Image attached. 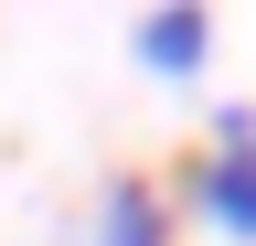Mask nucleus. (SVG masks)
I'll list each match as a JSON object with an SVG mask.
<instances>
[{"instance_id":"1","label":"nucleus","mask_w":256,"mask_h":246,"mask_svg":"<svg viewBox=\"0 0 256 246\" xmlns=\"http://www.w3.org/2000/svg\"><path fill=\"white\" fill-rule=\"evenodd\" d=\"M192 203H203L224 235L256 246V107H224L214 118V161L192 171Z\"/></svg>"},{"instance_id":"2","label":"nucleus","mask_w":256,"mask_h":246,"mask_svg":"<svg viewBox=\"0 0 256 246\" xmlns=\"http://www.w3.org/2000/svg\"><path fill=\"white\" fill-rule=\"evenodd\" d=\"M203 54H214V22L203 11H150L139 22V65L150 75H203Z\"/></svg>"},{"instance_id":"3","label":"nucleus","mask_w":256,"mask_h":246,"mask_svg":"<svg viewBox=\"0 0 256 246\" xmlns=\"http://www.w3.org/2000/svg\"><path fill=\"white\" fill-rule=\"evenodd\" d=\"M96 246H171V203H160L150 182H107V203H96Z\"/></svg>"}]
</instances>
